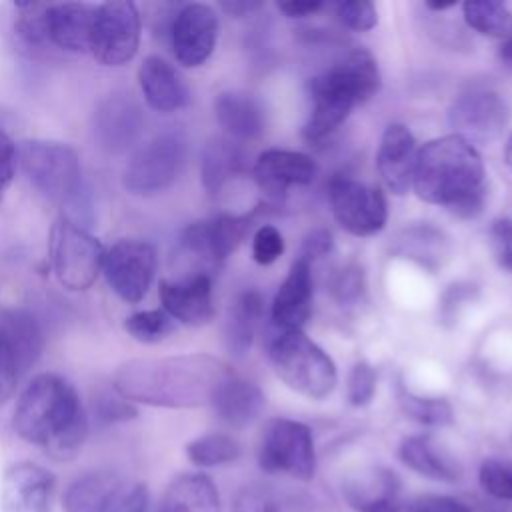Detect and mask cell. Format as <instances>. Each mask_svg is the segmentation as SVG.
Instances as JSON below:
<instances>
[{"label":"cell","instance_id":"obj_1","mask_svg":"<svg viewBox=\"0 0 512 512\" xmlns=\"http://www.w3.org/2000/svg\"><path fill=\"white\" fill-rule=\"evenodd\" d=\"M230 372L224 362L206 354L134 358L116 370L112 386L124 400L164 408H190L210 404L216 386Z\"/></svg>","mask_w":512,"mask_h":512},{"label":"cell","instance_id":"obj_2","mask_svg":"<svg viewBox=\"0 0 512 512\" xmlns=\"http://www.w3.org/2000/svg\"><path fill=\"white\" fill-rule=\"evenodd\" d=\"M14 432L40 446L52 460L78 456L88 436V416L76 388L54 372L36 374L22 390L14 416Z\"/></svg>","mask_w":512,"mask_h":512},{"label":"cell","instance_id":"obj_3","mask_svg":"<svg viewBox=\"0 0 512 512\" xmlns=\"http://www.w3.org/2000/svg\"><path fill=\"white\" fill-rule=\"evenodd\" d=\"M412 188L428 204L460 218L476 216L486 200V168L476 146L450 134L418 150Z\"/></svg>","mask_w":512,"mask_h":512},{"label":"cell","instance_id":"obj_4","mask_svg":"<svg viewBox=\"0 0 512 512\" xmlns=\"http://www.w3.org/2000/svg\"><path fill=\"white\" fill-rule=\"evenodd\" d=\"M380 90V70L368 50H352L324 74L312 78L310 116L302 134L318 142L332 134L354 110Z\"/></svg>","mask_w":512,"mask_h":512},{"label":"cell","instance_id":"obj_5","mask_svg":"<svg viewBox=\"0 0 512 512\" xmlns=\"http://www.w3.org/2000/svg\"><path fill=\"white\" fill-rule=\"evenodd\" d=\"M270 360L278 378L310 400H324L338 382L332 358L300 330L278 334L270 344Z\"/></svg>","mask_w":512,"mask_h":512},{"label":"cell","instance_id":"obj_6","mask_svg":"<svg viewBox=\"0 0 512 512\" xmlns=\"http://www.w3.org/2000/svg\"><path fill=\"white\" fill-rule=\"evenodd\" d=\"M18 160L28 182L50 202L70 204L82 190V166L78 152L56 140H24Z\"/></svg>","mask_w":512,"mask_h":512},{"label":"cell","instance_id":"obj_7","mask_svg":"<svg viewBox=\"0 0 512 512\" xmlns=\"http://www.w3.org/2000/svg\"><path fill=\"white\" fill-rule=\"evenodd\" d=\"M106 250L98 238L68 216H60L48 238V260L60 286L70 292L88 290L102 272Z\"/></svg>","mask_w":512,"mask_h":512},{"label":"cell","instance_id":"obj_8","mask_svg":"<svg viewBox=\"0 0 512 512\" xmlns=\"http://www.w3.org/2000/svg\"><path fill=\"white\" fill-rule=\"evenodd\" d=\"M186 164V140L178 132H162L140 144L122 172L124 188L134 196L168 190Z\"/></svg>","mask_w":512,"mask_h":512},{"label":"cell","instance_id":"obj_9","mask_svg":"<svg viewBox=\"0 0 512 512\" xmlns=\"http://www.w3.org/2000/svg\"><path fill=\"white\" fill-rule=\"evenodd\" d=\"M258 464L268 474H284L300 482L312 480L316 452L310 428L290 418L270 420L260 436Z\"/></svg>","mask_w":512,"mask_h":512},{"label":"cell","instance_id":"obj_10","mask_svg":"<svg viewBox=\"0 0 512 512\" xmlns=\"http://www.w3.org/2000/svg\"><path fill=\"white\" fill-rule=\"evenodd\" d=\"M142 18L134 2L112 0L96 6L90 52L104 66L130 62L140 46Z\"/></svg>","mask_w":512,"mask_h":512},{"label":"cell","instance_id":"obj_11","mask_svg":"<svg viewBox=\"0 0 512 512\" xmlns=\"http://www.w3.org/2000/svg\"><path fill=\"white\" fill-rule=\"evenodd\" d=\"M328 198L336 222L354 236H372L386 226L388 204L378 186L338 174L330 180Z\"/></svg>","mask_w":512,"mask_h":512},{"label":"cell","instance_id":"obj_12","mask_svg":"<svg viewBox=\"0 0 512 512\" xmlns=\"http://www.w3.org/2000/svg\"><path fill=\"white\" fill-rule=\"evenodd\" d=\"M156 264V248L150 242L122 238L106 250L102 272L108 286L120 300L136 304L148 294L156 274Z\"/></svg>","mask_w":512,"mask_h":512},{"label":"cell","instance_id":"obj_13","mask_svg":"<svg viewBox=\"0 0 512 512\" xmlns=\"http://www.w3.org/2000/svg\"><path fill=\"white\" fill-rule=\"evenodd\" d=\"M252 214L216 216L190 224L180 238V250L200 264V272L210 274L238 248L250 230Z\"/></svg>","mask_w":512,"mask_h":512},{"label":"cell","instance_id":"obj_14","mask_svg":"<svg viewBox=\"0 0 512 512\" xmlns=\"http://www.w3.org/2000/svg\"><path fill=\"white\" fill-rule=\"evenodd\" d=\"M506 102L490 90H472L460 94L448 112L454 134L470 144H488L500 138L508 124Z\"/></svg>","mask_w":512,"mask_h":512},{"label":"cell","instance_id":"obj_15","mask_svg":"<svg viewBox=\"0 0 512 512\" xmlns=\"http://www.w3.org/2000/svg\"><path fill=\"white\" fill-rule=\"evenodd\" d=\"M216 40L218 16L212 6L192 2L178 10L172 24V48L184 68L202 66L214 52Z\"/></svg>","mask_w":512,"mask_h":512},{"label":"cell","instance_id":"obj_16","mask_svg":"<svg viewBox=\"0 0 512 512\" xmlns=\"http://www.w3.org/2000/svg\"><path fill=\"white\" fill-rule=\"evenodd\" d=\"M162 310L186 326H204L214 318L212 276L190 272L178 280H162L160 288Z\"/></svg>","mask_w":512,"mask_h":512},{"label":"cell","instance_id":"obj_17","mask_svg":"<svg viewBox=\"0 0 512 512\" xmlns=\"http://www.w3.org/2000/svg\"><path fill=\"white\" fill-rule=\"evenodd\" d=\"M342 496L356 512H400L402 482L394 470L370 466L344 478Z\"/></svg>","mask_w":512,"mask_h":512},{"label":"cell","instance_id":"obj_18","mask_svg":"<svg viewBox=\"0 0 512 512\" xmlns=\"http://www.w3.org/2000/svg\"><path fill=\"white\" fill-rule=\"evenodd\" d=\"M252 172L270 200H282L292 186H306L316 178V164L308 154L268 148L258 154Z\"/></svg>","mask_w":512,"mask_h":512},{"label":"cell","instance_id":"obj_19","mask_svg":"<svg viewBox=\"0 0 512 512\" xmlns=\"http://www.w3.org/2000/svg\"><path fill=\"white\" fill-rule=\"evenodd\" d=\"M54 476L34 462L12 464L2 480V512H50Z\"/></svg>","mask_w":512,"mask_h":512},{"label":"cell","instance_id":"obj_20","mask_svg":"<svg viewBox=\"0 0 512 512\" xmlns=\"http://www.w3.org/2000/svg\"><path fill=\"white\" fill-rule=\"evenodd\" d=\"M142 124V110L130 94H110L94 110V136L112 154L130 148L140 136Z\"/></svg>","mask_w":512,"mask_h":512},{"label":"cell","instance_id":"obj_21","mask_svg":"<svg viewBox=\"0 0 512 512\" xmlns=\"http://www.w3.org/2000/svg\"><path fill=\"white\" fill-rule=\"evenodd\" d=\"M418 158L416 138L404 124H390L380 140L376 168L384 186L392 194H406L412 188Z\"/></svg>","mask_w":512,"mask_h":512},{"label":"cell","instance_id":"obj_22","mask_svg":"<svg viewBox=\"0 0 512 512\" xmlns=\"http://www.w3.org/2000/svg\"><path fill=\"white\" fill-rule=\"evenodd\" d=\"M312 288L310 262L298 256L272 300V320L282 332L300 330L306 324L312 312Z\"/></svg>","mask_w":512,"mask_h":512},{"label":"cell","instance_id":"obj_23","mask_svg":"<svg viewBox=\"0 0 512 512\" xmlns=\"http://www.w3.org/2000/svg\"><path fill=\"white\" fill-rule=\"evenodd\" d=\"M96 6L86 2H60L46 8L48 42L66 52L90 50Z\"/></svg>","mask_w":512,"mask_h":512},{"label":"cell","instance_id":"obj_24","mask_svg":"<svg viewBox=\"0 0 512 512\" xmlns=\"http://www.w3.org/2000/svg\"><path fill=\"white\" fill-rule=\"evenodd\" d=\"M210 404L222 422L232 428H244L262 412L264 394L254 382L230 372L216 386Z\"/></svg>","mask_w":512,"mask_h":512},{"label":"cell","instance_id":"obj_25","mask_svg":"<svg viewBox=\"0 0 512 512\" xmlns=\"http://www.w3.org/2000/svg\"><path fill=\"white\" fill-rule=\"evenodd\" d=\"M138 84L146 104L156 112H176L188 100V90L180 74L160 56L144 58L138 68Z\"/></svg>","mask_w":512,"mask_h":512},{"label":"cell","instance_id":"obj_26","mask_svg":"<svg viewBox=\"0 0 512 512\" xmlns=\"http://www.w3.org/2000/svg\"><path fill=\"white\" fill-rule=\"evenodd\" d=\"M232 512H314V500L290 486L254 482L234 494Z\"/></svg>","mask_w":512,"mask_h":512},{"label":"cell","instance_id":"obj_27","mask_svg":"<svg viewBox=\"0 0 512 512\" xmlns=\"http://www.w3.org/2000/svg\"><path fill=\"white\" fill-rule=\"evenodd\" d=\"M0 336L8 344L20 376L40 358L44 338L36 316L26 308H8L0 314Z\"/></svg>","mask_w":512,"mask_h":512},{"label":"cell","instance_id":"obj_28","mask_svg":"<svg viewBox=\"0 0 512 512\" xmlns=\"http://www.w3.org/2000/svg\"><path fill=\"white\" fill-rule=\"evenodd\" d=\"M398 458L416 474L436 482H454L462 474L460 464L428 434L406 436L400 442Z\"/></svg>","mask_w":512,"mask_h":512},{"label":"cell","instance_id":"obj_29","mask_svg":"<svg viewBox=\"0 0 512 512\" xmlns=\"http://www.w3.org/2000/svg\"><path fill=\"white\" fill-rule=\"evenodd\" d=\"M158 512H222L218 488L202 472L180 474L168 484Z\"/></svg>","mask_w":512,"mask_h":512},{"label":"cell","instance_id":"obj_30","mask_svg":"<svg viewBox=\"0 0 512 512\" xmlns=\"http://www.w3.org/2000/svg\"><path fill=\"white\" fill-rule=\"evenodd\" d=\"M214 112L220 128L234 140L258 138L264 130V110L260 102L238 90L218 94Z\"/></svg>","mask_w":512,"mask_h":512},{"label":"cell","instance_id":"obj_31","mask_svg":"<svg viewBox=\"0 0 512 512\" xmlns=\"http://www.w3.org/2000/svg\"><path fill=\"white\" fill-rule=\"evenodd\" d=\"M122 492V478L108 470H94L72 480L64 492V512H108Z\"/></svg>","mask_w":512,"mask_h":512},{"label":"cell","instance_id":"obj_32","mask_svg":"<svg viewBox=\"0 0 512 512\" xmlns=\"http://www.w3.org/2000/svg\"><path fill=\"white\" fill-rule=\"evenodd\" d=\"M390 252L398 258L412 260L422 268L436 270L450 258L452 246L444 232L434 226L420 224L400 230L390 244Z\"/></svg>","mask_w":512,"mask_h":512},{"label":"cell","instance_id":"obj_33","mask_svg":"<svg viewBox=\"0 0 512 512\" xmlns=\"http://www.w3.org/2000/svg\"><path fill=\"white\" fill-rule=\"evenodd\" d=\"M260 316H262L260 292L244 290L234 298L224 320V342L230 354L242 358L250 350Z\"/></svg>","mask_w":512,"mask_h":512},{"label":"cell","instance_id":"obj_34","mask_svg":"<svg viewBox=\"0 0 512 512\" xmlns=\"http://www.w3.org/2000/svg\"><path fill=\"white\" fill-rule=\"evenodd\" d=\"M242 170L244 154L234 140L212 138L210 142H206L200 160V174L208 194H218Z\"/></svg>","mask_w":512,"mask_h":512},{"label":"cell","instance_id":"obj_35","mask_svg":"<svg viewBox=\"0 0 512 512\" xmlns=\"http://www.w3.org/2000/svg\"><path fill=\"white\" fill-rule=\"evenodd\" d=\"M466 24L492 38L512 36V10L500 0H468L462 4Z\"/></svg>","mask_w":512,"mask_h":512},{"label":"cell","instance_id":"obj_36","mask_svg":"<svg viewBox=\"0 0 512 512\" xmlns=\"http://www.w3.org/2000/svg\"><path fill=\"white\" fill-rule=\"evenodd\" d=\"M240 452V444L232 436L222 432L204 434L186 444L188 460L200 468L230 464L240 458Z\"/></svg>","mask_w":512,"mask_h":512},{"label":"cell","instance_id":"obj_37","mask_svg":"<svg viewBox=\"0 0 512 512\" xmlns=\"http://www.w3.org/2000/svg\"><path fill=\"white\" fill-rule=\"evenodd\" d=\"M124 330L142 344L164 342L174 330V320L164 310H140L124 320Z\"/></svg>","mask_w":512,"mask_h":512},{"label":"cell","instance_id":"obj_38","mask_svg":"<svg viewBox=\"0 0 512 512\" xmlns=\"http://www.w3.org/2000/svg\"><path fill=\"white\" fill-rule=\"evenodd\" d=\"M400 406L412 420L426 426H448L454 420L452 406L444 398H422L412 392H402Z\"/></svg>","mask_w":512,"mask_h":512},{"label":"cell","instance_id":"obj_39","mask_svg":"<svg viewBox=\"0 0 512 512\" xmlns=\"http://www.w3.org/2000/svg\"><path fill=\"white\" fill-rule=\"evenodd\" d=\"M478 482L496 500H512V464L488 458L482 462Z\"/></svg>","mask_w":512,"mask_h":512},{"label":"cell","instance_id":"obj_40","mask_svg":"<svg viewBox=\"0 0 512 512\" xmlns=\"http://www.w3.org/2000/svg\"><path fill=\"white\" fill-rule=\"evenodd\" d=\"M376 392V372L366 360H358L350 374H348V384H346V396L348 402L356 408L370 404Z\"/></svg>","mask_w":512,"mask_h":512},{"label":"cell","instance_id":"obj_41","mask_svg":"<svg viewBox=\"0 0 512 512\" xmlns=\"http://www.w3.org/2000/svg\"><path fill=\"white\" fill-rule=\"evenodd\" d=\"M338 18L346 28L366 32L376 26L378 12L376 6L368 0H348L338 4Z\"/></svg>","mask_w":512,"mask_h":512},{"label":"cell","instance_id":"obj_42","mask_svg":"<svg viewBox=\"0 0 512 512\" xmlns=\"http://www.w3.org/2000/svg\"><path fill=\"white\" fill-rule=\"evenodd\" d=\"M282 252H284L282 234L270 224L260 226L252 238V258L258 264L266 266V264L276 262L282 256Z\"/></svg>","mask_w":512,"mask_h":512},{"label":"cell","instance_id":"obj_43","mask_svg":"<svg viewBox=\"0 0 512 512\" xmlns=\"http://www.w3.org/2000/svg\"><path fill=\"white\" fill-rule=\"evenodd\" d=\"M364 290V274L356 264L344 266L332 280V294L338 302L350 304L360 298Z\"/></svg>","mask_w":512,"mask_h":512},{"label":"cell","instance_id":"obj_44","mask_svg":"<svg viewBox=\"0 0 512 512\" xmlns=\"http://www.w3.org/2000/svg\"><path fill=\"white\" fill-rule=\"evenodd\" d=\"M490 248L496 262L512 272V220L498 218L490 226Z\"/></svg>","mask_w":512,"mask_h":512},{"label":"cell","instance_id":"obj_45","mask_svg":"<svg viewBox=\"0 0 512 512\" xmlns=\"http://www.w3.org/2000/svg\"><path fill=\"white\" fill-rule=\"evenodd\" d=\"M108 512H154L148 486L134 484L130 488H122V492L114 498Z\"/></svg>","mask_w":512,"mask_h":512},{"label":"cell","instance_id":"obj_46","mask_svg":"<svg viewBox=\"0 0 512 512\" xmlns=\"http://www.w3.org/2000/svg\"><path fill=\"white\" fill-rule=\"evenodd\" d=\"M408 512H472L466 502L448 494H424L412 500Z\"/></svg>","mask_w":512,"mask_h":512},{"label":"cell","instance_id":"obj_47","mask_svg":"<svg viewBox=\"0 0 512 512\" xmlns=\"http://www.w3.org/2000/svg\"><path fill=\"white\" fill-rule=\"evenodd\" d=\"M18 378H20V372H18L16 360L8 344L0 336V406L14 394Z\"/></svg>","mask_w":512,"mask_h":512},{"label":"cell","instance_id":"obj_48","mask_svg":"<svg viewBox=\"0 0 512 512\" xmlns=\"http://www.w3.org/2000/svg\"><path fill=\"white\" fill-rule=\"evenodd\" d=\"M136 408L124 400L120 394L118 398L112 396H102L96 400V416L104 422H124L136 418Z\"/></svg>","mask_w":512,"mask_h":512},{"label":"cell","instance_id":"obj_49","mask_svg":"<svg viewBox=\"0 0 512 512\" xmlns=\"http://www.w3.org/2000/svg\"><path fill=\"white\" fill-rule=\"evenodd\" d=\"M16 162H18V150L10 140V136L0 130V202L14 180Z\"/></svg>","mask_w":512,"mask_h":512},{"label":"cell","instance_id":"obj_50","mask_svg":"<svg viewBox=\"0 0 512 512\" xmlns=\"http://www.w3.org/2000/svg\"><path fill=\"white\" fill-rule=\"evenodd\" d=\"M472 294H474V286H470V284H452V286L444 292L442 302H440V316H442V322H444V324H454L462 302L470 300Z\"/></svg>","mask_w":512,"mask_h":512},{"label":"cell","instance_id":"obj_51","mask_svg":"<svg viewBox=\"0 0 512 512\" xmlns=\"http://www.w3.org/2000/svg\"><path fill=\"white\" fill-rule=\"evenodd\" d=\"M330 250H332V234L326 228H316V230L308 232V236L304 238L300 258L310 262V260L326 256Z\"/></svg>","mask_w":512,"mask_h":512},{"label":"cell","instance_id":"obj_52","mask_svg":"<svg viewBox=\"0 0 512 512\" xmlns=\"http://www.w3.org/2000/svg\"><path fill=\"white\" fill-rule=\"evenodd\" d=\"M322 6L324 4L320 0H292V2H280L278 10L288 18H306L316 14Z\"/></svg>","mask_w":512,"mask_h":512},{"label":"cell","instance_id":"obj_53","mask_svg":"<svg viewBox=\"0 0 512 512\" xmlns=\"http://www.w3.org/2000/svg\"><path fill=\"white\" fill-rule=\"evenodd\" d=\"M220 8L226 14H230V16L242 18V16H248L254 10L262 8V2H254V0H228V2H220Z\"/></svg>","mask_w":512,"mask_h":512},{"label":"cell","instance_id":"obj_54","mask_svg":"<svg viewBox=\"0 0 512 512\" xmlns=\"http://www.w3.org/2000/svg\"><path fill=\"white\" fill-rule=\"evenodd\" d=\"M500 58H502V62H504L508 68H512V36H508L506 42L502 44V48H500Z\"/></svg>","mask_w":512,"mask_h":512},{"label":"cell","instance_id":"obj_55","mask_svg":"<svg viewBox=\"0 0 512 512\" xmlns=\"http://www.w3.org/2000/svg\"><path fill=\"white\" fill-rule=\"evenodd\" d=\"M504 162L512 170V134H510V138L504 144Z\"/></svg>","mask_w":512,"mask_h":512},{"label":"cell","instance_id":"obj_56","mask_svg":"<svg viewBox=\"0 0 512 512\" xmlns=\"http://www.w3.org/2000/svg\"><path fill=\"white\" fill-rule=\"evenodd\" d=\"M426 6L430 8V10H448V8H452V6H456V2H426Z\"/></svg>","mask_w":512,"mask_h":512}]
</instances>
